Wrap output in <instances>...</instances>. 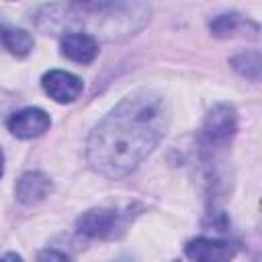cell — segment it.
Instances as JSON below:
<instances>
[{
	"instance_id": "9c48e42d",
	"label": "cell",
	"mask_w": 262,
	"mask_h": 262,
	"mask_svg": "<svg viewBox=\"0 0 262 262\" xmlns=\"http://www.w3.org/2000/svg\"><path fill=\"white\" fill-rule=\"evenodd\" d=\"M2 43L16 57H25L33 49L31 35L27 31H20V29H6V31H2Z\"/></svg>"
},
{
	"instance_id": "7a4b0ae2",
	"label": "cell",
	"mask_w": 262,
	"mask_h": 262,
	"mask_svg": "<svg viewBox=\"0 0 262 262\" xmlns=\"http://www.w3.org/2000/svg\"><path fill=\"white\" fill-rule=\"evenodd\" d=\"M123 229H125L123 215L111 209H92L78 219V231L90 237L111 239L117 237Z\"/></svg>"
},
{
	"instance_id": "7c38bea8",
	"label": "cell",
	"mask_w": 262,
	"mask_h": 262,
	"mask_svg": "<svg viewBox=\"0 0 262 262\" xmlns=\"http://www.w3.org/2000/svg\"><path fill=\"white\" fill-rule=\"evenodd\" d=\"M0 262H23V260H20V256H16V254H6V256L0 258Z\"/></svg>"
},
{
	"instance_id": "5b68a950",
	"label": "cell",
	"mask_w": 262,
	"mask_h": 262,
	"mask_svg": "<svg viewBox=\"0 0 262 262\" xmlns=\"http://www.w3.org/2000/svg\"><path fill=\"white\" fill-rule=\"evenodd\" d=\"M51 125L49 115L43 108H23L18 113H14L8 119V129L12 135L20 137V139H33L37 135H43Z\"/></svg>"
},
{
	"instance_id": "30bf717a",
	"label": "cell",
	"mask_w": 262,
	"mask_h": 262,
	"mask_svg": "<svg viewBox=\"0 0 262 262\" xmlns=\"http://www.w3.org/2000/svg\"><path fill=\"white\" fill-rule=\"evenodd\" d=\"M235 25H237L235 14H221L211 23V31L217 37H227V35H231L235 31Z\"/></svg>"
},
{
	"instance_id": "ba28073f",
	"label": "cell",
	"mask_w": 262,
	"mask_h": 262,
	"mask_svg": "<svg viewBox=\"0 0 262 262\" xmlns=\"http://www.w3.org/2000/svg\"><path fill=\"white\" fill-rule=\"evenodd\" d=\"M51 190V182L41 172H27L16 182V199L23 205H37L41 203Z\"/></svg>"
},
{
	"instance_id": "3957f363",
	"label": "cell",
	"mask_w": 262,
	"mask_h": 262,
	"mask_svg": "<svg viewBox=\"0 0 262 262\" xmlns=\"http://www.w3.org/2000/svg\"><path fill=\"white\" fill-rule=\"evenodd\" d=\"M235 133V111L229 104H217L203 127V137L209 145L227 143L229 137Z\"/></svg>"
},
{
	"instance_id": "8992f818",
	"label": "cell",
	"mask_w": 262,
	"mask_h": 262,
	"mask_svg": "<svg viewBox=\"0 0 262 262\" xmlns=\"http://www.w3.org/2000/svg\"><path fill=\"white\" fill-rule=\"evenodd\" d=\"M41 84H43L45 92L49 94V98H53L55 102H72L82 92V80L70 72H63V70L47 72L43 76Z\"/></svg>"
},
{
	"instance_id": "6da1fadb",
	"label": "cell",
	"mask_w": 262,
	"mask_h": 262,
	"mask_svg": "<svg viewBox=\"0 0 262 262\" xmlns=\"http://www.w3.org/2000/svg\"><path fill=\"white\" fill-rule=\"evenodd\" d=\"M168 123L164 96L151 90L133 92L94 127L88 139L90 166L108 178L133 172L160 143Z\"/></svg>"
},
{
	"instance_id": "4fadbf2b",
	"label": "cell",
	"mask_w": 262,
	"mask_h": 262,
	"mask_svg": "<svg viewBox=\"0 0 262 262\" xmlns=\"http://www.w3.org/2000/svg\"><path fill=\"white\" fill-rule=\"evenodd\" d=\"M2 170H4V156H2V151H0V176H2Z\"/></svg>"
},
{
	"instance_id": "8fae6325",
	"label": "cell",
	"mask_w": 262,
	"mask_h": 262,
	"mask_svg": "<svg viewBox=\"0 0 262 262\" xmlns=\"http://www.w3.org/2000/svg\"><path fill=\"white\" fill-rule=\"evenodd\" d=\"M37 262H72V258L66 256L63 252H57V250H43L39 254Z\"/></svg>"
},
{
	"instance_id": "277c9868",
	"label": "cell",
	"mask_w": 262,
	"mask_h": 262,
	"mask_svg": "<svg viewBox=\"0 0 262 262\" xmlns=\"http://www.w3.org/2000/svg\"><path fill=\"white\" fill-rule=\"evenodd\" d=\"M184 252L190 262H229L235 256V246L225 239L196 237L186 244Z\"/></svg>"
},
{
	"instance_id": "52a82bcc",
	"label": "cell",
	"mask_w": 262,
	"mask_h": 262,
	"mask_svg": "<svg viewBox=\"0 0 262 262\" xmlns=\"http://www.w3.org/2000/svg\"><path fill=\"white\" fill-rule=\"evenodd\" d=\"M61 53L76 63H90L98 55V43L88 33L70 31L61 37Z\"/></svg>"
}]
</instances>
